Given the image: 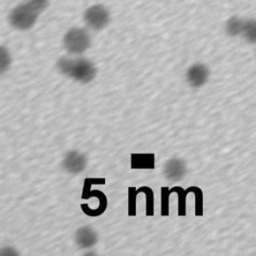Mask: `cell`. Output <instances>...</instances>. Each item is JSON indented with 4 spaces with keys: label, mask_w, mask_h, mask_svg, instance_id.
<instances>
[{
    "label": "cell",
    "mask_w": 256,
    "mask_h": 256,
    "mask_svg": "<svg viewBox=\"0 0 256 256\" xmlns=\"http://www.w3.org/2000/svg\"><path fill=\"white\" fill-rule=\"evenodd\" d=\"M48 5L49 0H26L9 12L8 22L16 30H28L35 25L38 17Z\"/></svg>",
    "instance_id": "6da1fadb"
},
{
    "label": "cell",
    "mask_w": 256,
    "mask_h": 256,
    "mask_svg": "<svg viewBox=\"0 0 256 256\" xmlns=\"http://www.w3.org/2000/svg\"><path fill=\"white\" fill-rule=\"evenodd\" d=\"M58 70L65 76L80 83H89L96 76V67L85 58L61 57L57 61Z\"/></svg>",
    "instance_id": "7a4b0ae2"
},
{
    "label": "cell",
    "mask_w": 256,
    "mask_h": 256,
    "mask_svg": "<svg viewBox=\"0 0 256 256\" xmlns=\"http://www.w3.org/2000/svg\"><path fill=\"white\" fill-rule=\"evenodd\" d=\"M106 183V179L103 177H86L84 179V183H83V189H82V194H81V198L82 199H88L91 197H97L99 199V206L96 209H92L88 206V204L86 203H82L80 205L81 210L83 211V213L87 216L90 217H98L101 216L107 209L108 206V199L107 196L104 192H102L101 190H92L91 186L92 185H104Z\"/></svg>",
    "instance_id": "3957f363"
},
{
    "label": "cell",
    "mask_w": 256,
    "mask_h": 256,
    "mask_svg": "<svg viewBox=\"0 0 256 256\" xmlns=\"http://www.w3.org/2000/svg\"><path fill=\"white\" fill-rule=\"evenodd\" d=\"M91 45V37L89 33L78 27H73L66 32L63 38V46L65 50L72 55H80L89 49Z\"/></svg>",
    "instance_id": "277c9868"
},
{
    "label": "cell",
    "mask_w": 256,
    "mask_h": 256,
    "mask_svg": "<svg viewBox=\"0 0 256 256\" xmlns=\"http://www.w3.org/2000/svg\"><path fill=\"white\" fill-rule=\"evenodd\" d=\"M84 21L88 27L98 31L107 26L110 21V13L103 5L95 4L86 9Z\"/></svg>",
    "instance_id": "5b68a950"
},
{
    "label": "cell",
    "mask_w": 256,
    "mask_h": 256,
    "mask_svg": "<svg viewBox=\"0 0 256 256\" xmlns=\"http://www.w3.org/2000/svg\"><path fill=\"white\" fill-rule=\"evenodd\" d=\"M86 166H87L86 156L77 150L68 151L62 160L63 170L72 175H77L83 172Z\"/></svg>",
    "instance_id": "8992f818"
},
{
    "label": "cell",
    "mask_w": 256,
    "mask_h": 256,
    "mask_svg": "<svg viewBox=\"0 0 256 256\" xmlns=\"http://www.w3.org/2000/svg\"><path fill=\"white\" fill-rule=\"evenodd\" d=\"M209 76L210 70L205 64L195 63L188 68L186 72V81L191 87L198 88L208 81Z\"/></svg>",
    "instance_id": "52a82bcc"
},
{
    "label": "cell",
    "mask_w": 256,
    "mask_h": 256,
    "mask_svg": "<svg viewBox=\"0 0 256 256\" xmlns=\"http://www.w3.org/2000/svg\"><path fill=\"white\" fill-rule=\"evenodd\" d=\"M187 173L186 162L180 158H172L168 160L163 167L165 178L172 182L182 180Z\"/></svg>",
    "instance_id": "ba28073f"
},
{
    "label": "cell",
    "mask_w": 256,
    "mask_h": 256,
    "mask_svg": "<svg viewBox=\"0 0 256 256\" xmlns=\"http://www.w3.org/2000/svg\"><path fill=\"white\" fill-rule=\"evenodd\" d=\"M75 242L81 249L91 248L98 242V234L92 227L82 226L75 232Z\"/></svg>",
    "instance_id": "9c48e42d"
},
{
    "label": "cell",
    "mask_w": 256,
    "mask_h": 256,
    "mask_svg": "<svg viewBox=\"0 0 256 256\" xmlns=\"http://www.w3.org/2000/svg\"><path fill=\"white\" fill-rule=\"evenodd\" d=\"M130 167L131 169H154L155 154L154 153H131Z\"/></svg>",
    "instance_id": "30bf717a"
},
{
    "label": "cell",
    "mask_w": 256,
    "mask_h": 256,
    "mask_svg": "<svg viewBox=\"0 0 256 256\" xmlns=\"http://www.w3.org/2000/svg\"><path fill=\"white\" fill-rule=\"evenodd\" d=\"M171 194L176 193L178 195V215L179 216H186V198L187 195L190 193L189 187L187 189L182 188L181 186H173L169 188Z\"/></svg>",
    "instance_id": "8fae6325"
},
{
    "label": "cell",
    "mask_w": 256,
    "mask_h": 256,
    "mask_svg": "<svg viewBox=\"0 0 256 256\" xmlns=\"http://www.w3.org/2000/svg\"><path fill=\"white\" fill-rule=\"evenodd\" d=\"M138 194L144 193L146 196V216H154V191L149 186H140L136 189Z\"/></svg>",
    "instance_id": "7c38bea8"
},
{
    "label": "cell",
    "mask_w": 256,
    "mask_h": 256,
    "mask_svg": "<svg viewBox=\"0 0 256 256\" xmlns=\"http://www.w3.org/2000/svg\"><path fill=\"white\" fill-rule=\"evenodd\" d=\"M241 34L245 38V40L249 43H254L256 39V26L255 21L252 19L243 21V26L241 30Z\"/></svg>",
    "instance_id": "4fadbf2b"
},
{
    "label": "cell",
    "mask_w": 256,
    "mask_h": 256,
    "mask_svg": "<svg viewBox=\"0 0 256 256\" xmlns=\"http://www.w3.org/2000/svg\"><path fill=\"white\" fill-rule=\"evenodd\" d=\"M190 193H193L195 195V216H203L204 210H203V191L198 186H189Z\"/></svg>",
    "instance_id": "5bb4252c"
},
{
    "label": "cell",
    "mask_w": 256,
    "mask_h": 256,
    "mask_svg": "<svg viewBox=\"0 0 256 256\" xmlns=\"http://www.w3.org/2000/svg\"><path fill=\"white\" fill-rule=\"evenodd\" d=\"M243 20L238 17L230 18L226 23V32L230 36H238L241 34Z\"/></svg>",
    "instance_id": "9a60e30c"
},
{
    "label": "cell",
    "mask_w": 256,
    "mask_h": 256,
    "mask_svg": "<svg viewBox=\"0 0 256 256\" xmlns=\"http://www.w3.org/2000/svg\"><path fill=\"white\" fill-rule=\"evenodd\" d=\"M171 192L167 186H162L160 188V213L161 216H169V199H170Z\"/></svg>",
    "instance_id": "2e32d148"
},
{
    "label": "cell",
    "mask_w": 256,
    "mask_h": 256,
    "mask_svg": "<svg viewBox=\"0 0 256 256\" xmlns=\"http://www.w3.org/2000/svg\"><path fill=\"white\" fill-rule=\"evenodd\" d=\"M11 63L12 57L9 50L5 46L0 45V75L9 70Z\"/></svg>",
    "instance_id": "e0dca14e"
},
{
    "label": "cell",
    "mask_w": 256,
    "mask_h": 256,
    "mask_svg": "<svg viewBox=\"0 0 256 256\" xmlns=\"http://www.w3.org/2000/svg\"><path fill=\"white\" fill-rule=\"evenodd\" d=\"M138 192L136 187L130 186L128 187V216L136 215V198Z\"/></svg>",
    "instance_id": "ac0fdd59"
}]
</instances>
